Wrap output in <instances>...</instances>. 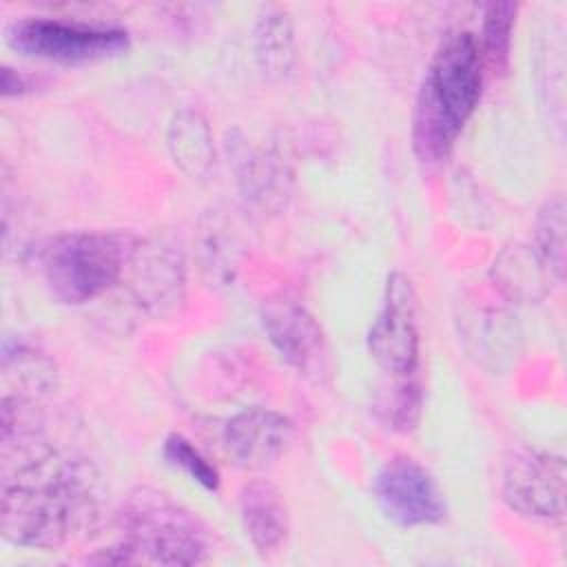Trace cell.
<instances>
[{
  "mask_svg": "<svg viewBox=\"0 0 567 567\" xmlns=\"http://www.w3.org/2000/svg\"><path fill=\"white\" fill-rule=\"evenodd\" d=\"M239 518L252 547L261 554H275L288 538L290 520L281 492L266 478L248 481L239 492Z\"/></svg>",
  "mask_w": 567,
  "mask_h": 567,
  "instance_id": "12",
  "label": "cell"
},
{
  "mask_svg": "<svg viewBox=\"0 0 567 567\" xmlns=\"http://www.w3.org/2000/svg\"><path fill=\"white\" fill-rule=\"evenodd\" d=\"M483 18H485L483 20V53H485V60L494 69L505 71L507 58H509L516 4L514 2H492V4L485 7Z\"/></svg>",
  "mask_w": 567,
  "mask_h": 567,
  "instance_id": "18",
  "label": "cell"
},
{
  "mask_svg": "<svg viewBox=\"0 0 567 567\" xmlns=\"http://www.w3.org/2000/svg\"><path fill=\"white\" fill-rule=\"evenodd\" d=\"M483 89V53L470 31H450L439 42L414 104L412 142L421 162L450 155L472 117Z\"/></svg>",
  "mask_w": 567,
  "mask_h": 567,
  "instance_id": "2",
  "label": "cell"
},
{
  "mask_svg": "<svg viewBox=\"0 0 567 567\" xmlns=\"http://www.w3.org/2000/svg\"><path fill=\"white\" fill-rule=\"evenodd\" d=\"M536 257L556 281L565 277V202L549 199L536 217Z\"/></svg>",
  "mask_w": 567,
  "mask_h": 567,
  "instance_id": "16",
  "label": "cell"
},
{
  "mask_svg": "<svg viewBox=\"0 0 567 567\" xmlns=\"http://www.w3.org/2000/svg\"><path fill=\"white\" fill-rule=\"evenodd\" d=\"M252 49L259 71L268 80H284L295 66V29L286 9L266 4L252 27Z\"/></svg>",
  "mask_w": 567,
  "mask_h": 567,
  "instance_id": "14",
  "label": "cell"
},
{
  "mask_svg": "<svg viewBox=\"0 0 567 567\" xmlns=\"http://www.w3.org/2000/svg\"><path fill=\"white\" fill-rule=\"evenodd\" d=\"M372 492L383 516L401 527L436 525L447 514L443 492L434 476L408 456L388 461L377 472Z\"/></svg>",
  "mask_w": 567,
  "mask_h": 567,
  "instance_id": "7",
  "label": "cell"
},
{
  "mask_svg": "<svg viewBox=\"0 0 567 567\" xmlns=\"http://www.w3.org/2000/svg\"><path fill=\"white\" fill-rule=\"evenodd\" d=\"M292 439V423L266 408H248L228 419L224 427V450L230 461L250 472L272 467Z\"/></svg>",
  "mask_w": 567,
  "mask_h": 567,
  "instance_id": "10",
  "label": "cell"
},
{
  "mask_svg": "<svg viewBox=\"0 0 567 567\" xmlns=\"http://www.w3.org/2000/svg\"><path fill=\"white\" fill-rule=\"evenodd\" d=\"M228 146L244 197L264 208H279L288 193V173L279 164V157L259 151L244 140H228Z\"/></svg>",
  "mask_w": 567,
  "mask_h": 567,
  "instance_id": "13",
  "label": "cell"
},
{
  "mask_svg": "<svg viewBox=\"0 0 567 567\" xmlns=\"http://www.w3.org/2000/svg\"><path fill=\"white\" fill-rule=\"evenodd\" d=\"M168 151L173 162L190 177H206L215 164V146L208 122L193 109L175 113L168 126Z\"/></svg>",
  "mask_w": 567,
  "mask_h": 567,
  "instance_id": "15",
  "label": "cell"
},
{
  "mask_svg": "<svg viewBox=\"0 0 567 567\" xmlns=\"http://www.w3.org/2000/svg\"><path fill=\"white\" fill-rule=\"evenodd\" d=\"M133 239L115 233H64L38 250V264L49 292L69 306H80L111 290L122 277Z\"/></svg>",
  "mask_w": 567,
  "mask_h": 567,
  "instance_id": "4",
  "label": "cell"
},
{
  "mask_svg": "<svg viewBox=\"0 0 567 567\" xmlns=\"http://www.w3.org/2000/svg\"><path fill=\"white\" fill-rule=\"evenodd\" d=\"M264 330L277 352L295 370L310 374L321 368L326 339L317 319L292 299H272L261 308Z\"/></svg>",
  "mask_w": 567,
  "mask_h": 567,
  "instance_id": "11",
  "label": "cell"
},
{
  "mask_svg": "<svg viewBox=\"0 0 567 567\" xmlns=\"http://www.w3.org/2000/svg\"><path fill=\"white\" fill-rule=\"evenodd\" d=\"M2 478V534L27 547L55 549L86 534L100 512L97 472L47 443L18 445Z\"/></svg>",
  "mask_w": 567,
  "mask_h": 567,
  "instance_id": "1",
  "label": "cell"
},
{
  "mask_svg": "<svg viewBox=\"0 0 567 567\" xmlns=\"http://www.w3.org/2000/svg\"><path fill=\"white\" fill-rule=\"evenodd\" d=\"M124 277L137 303L157 317L175 312L184 301V261L168 246L133 239Z\"/></svg>",
  "mask_w": 567,
  "mask_h": 567,
  "instance_id": "9",
  "label": "cell"
},
{
  "mask_svg": "<svg viewBox=\"0 0 567 567\" xmlns=\"http://www.w3.org/2000/svg\"><path fill=\"white\" fill-rule=\"evenodd\" d=\"M368 350L377 365L394 377H408L416 370V295L403 272L388 277L383 306L368 330Z\"/></svg>",
  "mask_w": 567,
  "mask_h": 567,
  "instance_id": "6",
  "label": "cell"
},
{
  "mask_svg": "<svg viewBox=\"0 0 567 567\" xmlns=\"http://www.w3.org/2000/svg\"><path fill=\"white\" fill-rule=\"evenodd\" d=\"M122 540L89 556L91 563L131 565H197L208 560V532L168 494L140 487L128 494L120 512Z\"/></svg>",
  "mask_w": 567,
  "mask_h": 567,
  "instance_id": "3",
  "label": "cell"
},
{
  "mask_svg": "<svg viewBox=\"0 0 567 567\" xmlns=\"http://www.w3.org/2000/svg\"><path fill=\"white\" fill-rule=\"evenodd\" d=\"M412 377V374H408ZM396 381L377 396V414L381 423L396 432H410L416 427L421 416V388L416 381Z\"/></svg>",
  "mask_w": 567,
  "mask_h": 567,
  "instance_id": "17",
  "label": "cell"
},
{
  "mask_svg": "<svg viewBox=\"0 0 567 567\" xmlns=\"http://www.w3.org/2000/svg\"><path fill=\"white\" fill-rule=\"evenodd\" d=\"M7 42L27 58L82 64L122 55L128 49V33L55 18H22L7 27Z\"/></svg>",
  "mask_w": 567,
  "mask_h": 567,
  "instance_id": "5",
  "label": "cell"
},
{
  "mask_svg": "<svg viewBox=\"0 0 567 567\" xmlns=\"http://www.w3.org/2000/svg\"><path fill=\"white\" fill-rule=\"evenodd\" d=\"M503 498L523 516L563 520L565 461L543 452L514 454L505 465Z\"/></svg>",
  "mask_w": 567,
  "mask_h": 567,
  "instance_id": "8",
  "label": "cell"
},
{
  "mask_svg": "<svg viewBox=\"0 0 567 567\" xmlns=\"http://www.w3.org/2000/svg\"><path fill=\"white\" fill-rule=\"evenodd\" d=\"M27 86H29V84H27V78H24V75L16 73V71L9 69V66L2 69V93H4L7 97H9V95L24 93Z\"/></svg>",
  "mask_w": 567,
  "mask_h": 567,
  "instance_id": "20",
  "label": "cell"
},
{
  "mask_svg": "<svg viewBox=\"0 0 567 567\" xmlns=\"http://www.w3.org/2000/svg\"><path fill=\"white\" fill-rule=\"evenodd\" d=\"M164 458L175 465L182 467L193 481H197L199 485H204L206 489H217L219 487V474L217 470L179 434H171L164 441Z\"/></svg>",
  "mask_w": 567,
  "mask_h": 567,
  "instance_id": "19",
  "label": "cell"
}]
</instances>
